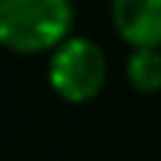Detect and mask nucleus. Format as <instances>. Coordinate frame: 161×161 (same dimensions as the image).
Here are the masks:
<instances>
[{
  "label": "nucleus",
  "instance_id": "nucleus-1",
  "mask_svg": "<svg viewBox=\"0 0 161 161\" xmlns=\"http://www.w3.org/2000/svg\"><path fill=\"white\" fill-rule=\"evenodd\" d=\"M72 21V0H0V39L18 54L60 48Z\"/></svg>",
  "mask_w": 161,
  "mask_h": 161
},
{
  "label": "nucleus",
  "instance_id": "nucleus-2",
  "mask_svg": "<svg viewBox=\"0 0 161 161\" xmlns=\"http://www.w3.org/2000/svg\"><path fill=\"white\" fill-rule=\"evenodd\" d=\"M108 60L104 51L86 36H69L54 48L48 63V80L66 102H86L104 86Z\"/></svg>",
  "mask_w": 161,
  "mask_h": 161
},
{
  "label": "nucleus",
  "instance_id": "nucleus-3",
  "mask_svg": "<svg viewBox=\"0 0 161 161\" xmlns=\"http://www.w3.org/2000/svg\"><path fill=\"white\" fill-rule=\"evenodd\" d=\"M110 18L134 51L161 45V0H114Z\"/></svg>",
  "mask_w": 161,
  "mask_h": 161
},
{
  "label": "nucleus",
  "instance_id": "nucleus-4",
  "mask_svg": "<svg viewBox=\"0 0 161 161\" xmlns=\"http://www.w3.org/2000/svg\"><path fill=\"white\" fill-rule=\"evenodd\" d=\"M128 80L140 92H155L161 86V51L158 48H137L128 57Z\"/></svg>",
  "mask_w": 161,
  "mask_h": 161
}]
</instances>
